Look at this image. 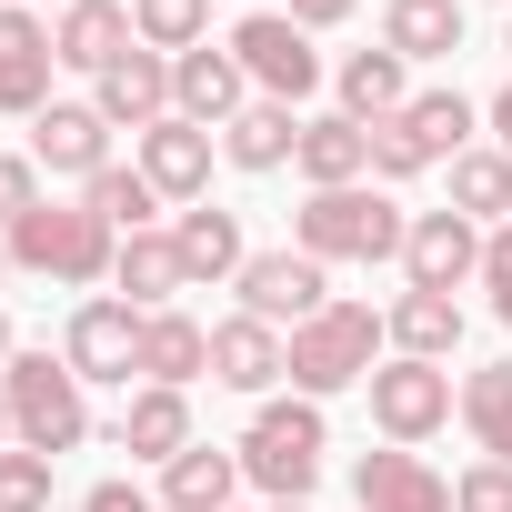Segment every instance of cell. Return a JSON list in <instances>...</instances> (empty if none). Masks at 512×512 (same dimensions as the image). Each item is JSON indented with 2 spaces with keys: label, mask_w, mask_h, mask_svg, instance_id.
<instances>
[{
  "label": "cell",
  "mask_w": 512,
  "mask_h": 512,
  "mask_svg": "<svg viewBox=\"0 0 512 512\" xmlns=\"http://www.w3.org/2000/svg\"><path fill=\"white\" fill-rule=\"evenodd\" d=\"M0 241H11V272H41V282H61V292H101L111 262H121V231H111L91 201H41V211H21Z\"/></svg>",
  "instance_id": "1"
},
{
  "label": "cell",
  "mask_w": 512,
  "mask_h": 512,
  "mask_svg": "<svg viewBox=\"0 0 512 512\" xmlns=\"http://www.w3.org/2000/svg\"><path fill=\"white\" fill-rule=\"evenodd\" d=\"M292 342V392L302 402H332V392H352V382H372L382 362H392V332H382V312L372 302H322L302 332H282Z\"/></svg>",
  "instance_id": "2"
},
{
  "label": "cell",
  "mask_w": 512,
  "mask_h": 512,
  "mask_svg": "<svg viewBox=\"0 0 512 512\" xmlns=\"http://www.w3.org/2000/svg\"><path fill=\"white\" fill-rule=\"evenodd\" d=\"M402 231H412V211L382 181H342L292 211V251H312V262H402Z\"/></svg>",
  "instance_id": "3"
},
{
  "label": "cell",
  "mask_w": 512,
  "mask_h": 512,
  "mask_svg": "<svg viewBox=\"0 0 512 512\" xmlns=\"http://www.w3.org/2000/svg\"><path fill=\"white\" fill-rule=\"evenodd\" d=\"M231 452H241V482H262L272 502H302V492L322 482V452H332V432H322V402H302V392H272L262 412H251V432H241Z\"/></svg>",
  "instance_id": "4"
},
{
  "label": "cell",
  "mask_w": 512,
  "mask_h": 512,
  "mask_svg": "<svg viewBox=\"0 0 512 512\" xmlns=\"http://www.w3.org/2000/svg\"><path fill=\"white\" fill-rule=\"evenodd\" d=\"M0 392H11V432L21 452H81L91 442V382L61 362V352H11V372H0Z\"/></svg>",
  "instance_id": "5"
},
{
  "label": "cell",
  "mask_w": 512,
  "mask_h": 512,
  "mask_svg": "<svg viewBox=\"0 0 512 512\" xmlns=\"http://www.w3.org/2000/svg\"><path fill=\"white\" fill-rule=\"evenodd\" d=\"M362 392H372V432H382V442H402V452H422V442L462 412V382H452L442 362H412V352H392Z\"/></svg>",
  "instance_id": "6"
},
{
  "label": "cell",
  "mask_w": 512,
  "mask_h": 512,
  "mask_svg": "<svg viewBox=\"0 0 512 512\" xmlns=\"http://www.w3.org/2000/svg\"><path fill=\"white\" fill-rule=\"evenodd\" d=\"M231 61L251 71V101H312L322 91V51H312V31L292 21V11H251V21H231Z\"/></svg>",
  "instance_id": "7"
},
{
  "label": "cell",
  "mask_w": 512,
  "mask_h": 512,
  "mask_svg": "<svg viewBox=\"0 0 512 512\" xmlns=\"http://www.w3.org/2000/svg\"><path fill=\"white\" fill-rule=\"evenodd\" d=\"M141 322L151 312H131L121 292H91V302H71V322H61V362L81 372V382H141Z\"/></svg>",
  "instance_id": "8"
},
{
  "label": "cell",
  "mask_w": 512,
  "mask_h": 512,
  "mask_svg": "<svg viewBox=\"0 0 512 512\" xmlns=\"http://www.w3.org/2000/svg\"><path fill=\"white\" fill-rule=\"evenodd\" d=\"M231 292H241V312H251V322L302 332V322L332 302V262H312V251H292V241H282V251H251Z\"/></svg>",
  "instance_id": "9"
},
{
  "label": "cell",
  "mask_w": 512,
  "mask_h": 512,
  "mask_svg": "<svg viewBox=\"0 0 512 512\" xmlns=\"http://www.w3.org/2000/svg\"><path fill=\"white\" fill-rule=\"evenodd\" d=\"M462 282H482V221L412 211V231H402V292H462Z\"/></svg>",
  "instance_id": "10"
},
{
  "label": "cell",
  "mask_w": 512,
  "mask_h": 512,
  "mask_svg": "<svg viewBox=\"0 0 512 512\" xmlns=\"http://www.w3.org/2000/svg\"><path fill=\"white\" fill-rule=\"evenodd\" d=\"M51 71H61V51H51V11H31V0H0V111L41 121V111H51Z\"/></svg>",
  "instance_id": "11"
},
{
  "label": "cell",
  "mask_w": 512,
  "mask_h": 512,
  "mask_svg": "<svg viewBox=\"0 0 512 512\" xmlns=\"http://www.w3.org/2000/svg\"><path fill=\"white\" fill-rule=\"evenodd\" d=\"M211 151H221V131H201V121H181V111H171V121H151V131L131 141L141 181H151L161 201H181V211H191V201H211Z\"/></svg>",
  "instance_id": "12"
},
{
  "label": "cell",
  "mask_w": 512,
  "mask_h": 512,
  "mask_svg": "<svg viewBox=\"0 0 512 512\" xmlns=\"http://www.w3.org/2000/svg\"><path fill=\"white\" fill-rule=\"evenodd\" d=\"M111 442L131 452V462H151V472H171L201 432H191V392H171V382H131L121 392V412H111Z\"/></svg>",
  "instance_id": "13"
},
{
  "label": "cell",
  "mask_w": 512,
  "mask_h": 512,
  "mask_svg": "<svg viewBox=\"0 0 512 512\" xmlns=\"http://www.w3.org/2000/svg\"><path fill=\"white\" fill-rule=\"evenodd\" d=\"M211 382L272 402V392L292 382V342H282L272 322H251V312H221V322H211Z\"/></svg>",
  "instance_id": "14"
},
{
  "label": "cell",
  "mask_w": 512,
  "mask_h": 512,
  "mask_svg": "<svg viewBox=\"0 0 512 512\" xmlns=\"http://www.w3.org/2000/svg\"><path fill=\"white\" fill-rule=\"evenodd\" d=\"M171 111L201 121V131H231V121L251 111V71L231 61V41H201V51L171 61Z\"/></svg>",
  "instance_id": "15"
},
{
  "label": "cell",
  "mask_w": 512,
  "mask_h": 512,
  "mask_svg": "<svg viewBox=\"0 0 512 512\" xmlns=\"http://www.w3.org/2000/svg\"><path fill=\"white\" fill-rule=\"evenodd\" d=\"M31 161H41L51 181H81V191H91V181L111 171V121H101L91 101H51V111L31 121Z\"/></svg>",
  "instance_id": "16"
},
{
  "label": "cell",
  "mask_w": 512,
  "mask_h": 512,
  "mask_svg": "<svg viewBox=\"0 0 512 512\" xmlns=\"http://www.w3.org/2000/svg\"><path fill=\"white\" fill-rule=\"evenodd\" d=\"M91 111H101L111 131H131V141H141L151 121H171V61L131 41V51H121V61H111V71L91 81Z\"/></svg>",
  "instance_id": "17"
},
{
  "label": "cell",
  "mask_w": 512,
  "mask_h": 512,
  "mask_svg": "<svg viewBox=\"0 0 512 512\" xmlns=\"http://www.w3.org/2000/svg\"><path fill=\"white\" fill-rule=\"evenodd\" d=\"M352 502H362V512H452V482H442L422 452L382 442V452L352 462Z\"/></svg>",
  "instance_id": "18"
},
{
  "label": "cell",
  "mask_w": 512,
  "mask_h": 512,
  "mask_svg": "<svg viewBox=\"0 0 512 512\" xmlns=\"http://www.w3.org/2000/svg\"><path fill=\"white\" fill-rule=\"evenodd\" d=\"M171 241H181V272H191V292H201V282H241V262H251L241 211H221V201H191V211H171Z\"/></svg>",
  "instance_id": "19"
},
{
  "label": "cell",
  "mask_w": 512,
  "mask_h": 512,
  "mask_svg": "<svg viewBox=\"0 0 512 512\" xmlns=\"http://www.w3.org/2000/svg\"><path fill=\"white\" fill-rule=\"evenodd\" d=\"M51 51H61V71L101 81V71L131 51V0H71V11L51 21Z\"/></svg>",
  "instance_id": "20"
},
{
  "label": "cell",
  "mask_w": 512,
  "mask_h": 512,
  "mask_svg": "<svg viewBox=\"0 0 512 512\" xmlns=\"http://www.w3.org/2000/svg\"><path fill=\"white\" fill-rule=\"evenodd\" d=\"M292 171H302L312 191L372 181V131H362L352 111H312V121H302V151H292Z\"/></svg>",
  "instance_id": "21"
},
{
  "label": "cell",
  "mask_w": 512,
  "mask_h": 512,
  "mask_svg": "<svg viewBox=\"0 0 512 512\" xmlns=\"http://www.w3.org/2000/svg\"><path fill=\"white\" fill-rule=\"evenodd\" d=\"M111 282H121V302H131V312H171V302L191 292L181 241H171V231H131V241H121V262H111Z\"/></svg>",
  "instance_id": "22"
},
{
  "label": "cell",
  "mask_w": 512,
  "mask_h": 512,
  "mask_svg": "<svg viewBox=\"0 0 512 512\" xmlns=\"http://www.w3.org/2000/svg\"><path fill=\"white\" fill-rule=\"evenodd\" d=\"M332 91H342V111L372 131V121H392V111L412 101V61H402V51H382V41H372V51H342Z\"/></svg>",
  "instance_id": "23"
},
{
  "label": "cell",
  "mask_w": 512,
  "mask_h": 512,
  "mask_svg": "<svg viewBox=\"0 0 512 512\" xmlns=\"http://www.w3.org/2000/svg\"><path fill=\"white\" fill-rule=\"evenodd\" d=\"M201 372H211V322H191L181 302H171V312H151V322H141V382L191 392Z\"/></svg>",
  "instance_id": "24"
},
{
  "label": "cell",
  "mask_w": 512,
  "mask_h": 512,
  "mask_svg": "<svg viewBox=\"0 0 512 512\" xmlns=\"http://www.w3.org/2000/svg\"><path fill=\"white\" fill-rule=\"evenodd\" d=\"M292 151H302V111H292V101H251V111L221 131V161L251 171V181H262V171H292Z\"/></svg>",
  "instance_id": "25"
},
{
  "label": "cell",
  "mask_w": 512,
  "mask_h": 512,
  "mask_svg": "<svg viewBox=\"0 0 512 512\" xmlns=\"http://www.w3.org/2000/svg\"><path fill=\"white\" fill-rule=\"evenodd\" d=\"M382 332H392V352H412V362H452V352H462V302H452V292H402V302L382 312Z\"/></svg>",
  "instance_id": "26"
},
{
  "label": "cell",
  "mask_w": 512,
  "mask_h": 512,
  "mask_svg": "<svg viewBox=\"0 0 512 512\" xmlns=\"http://www.w3.org/2000/svg\"><path fill=\"white\" fill-rule=\"evenodd\" d=\"M231 492H241V452H221V442H191L161 472V512H231Z\"/></svg>",
  "instance_id": "27"
},
{
  "label": "cell",
  "mask_w": 512,
  "mask_h": 512,
  "mask_svg": "<svg viewBox=\"0 0 512 512\" xmlns=\"http://www.w3.org/2000/svg\"><path fill=\"white\" fill-rule=\"evenodd\" d=\"M382 51H402V61H452V51H462V0H392V11H382Z\"/></svg>",
  "instance_id": "28"
},
{
  "label": "cell",
  "mask_w": 512,
  "mask_h": 512,
  "mask_svg": "<svg viewBox=\"0 0 512 512\" xmlns=\"http://www.w3.org/2000/svg\"><path fill=\"white\" fill-rule=\"evenodd\" d=\"M402 131H412L432 161H462V151L482 141V111H472V101L442 81V91H412V101H402Z\"/></svg>",
  "instance_id": "29"
},
{
  "label": "cell",
  "mask_w": 512,
  "mask_h": 512,
  "mask_svg": "<svg viewBox=\"0 0 512 512\" xmlns=\"http://www.w3.org/2000/svg\"><path fill=\"white\" fill-rule=\"evenodd\" d=\"M452 211L482 221V231L512 221V151H502V141H472V151L452 161Z\"/></svg>",
  "instance_id": "30"
},
{
  "label": "cell",
  "mask_w": 512,
  "mask_h": 512,
  "mask_svg": "<svg viewBox=\"0 0 512 512\" xmlns=\"http://www.w3.org/2000/svg\"><path fill=\"white\" fill-rule=\"evenodd\" d=\"M462 432L482 442V462H512V362L462 372Z\"/></svg>",
  "instance_id": "31"
},
{
  "label": "cell",
  "mask_w": 512,
  "mask_h": 512,
  "mask_svg": "<svg viewBox=\"0 0 512 512\" xmlns=\"http://www.w3.org/2000/svg\"><path fill=\"white\" fill-rule=\"evenodd\" d=\"M131 41L161 51V61L201 51V41H211V0H131Z\"/></svg>",
  "instance_id": "32"
},
{
  "label": "cell",
  "mask_w": 512,
  "mask_h": 512,
  "mask_svg": "<svg viewBox=\"0 0 512 512\" xmlns=\"http://www.w3.org/2000/svg\"><path fill=\"white\" fill-rule=\"evenodd\" d=\"M81 201H91V211H101V221H111L121 241H131V231H161V191L141 181V161H111V171H101V181H91Z\"/></svg>",
  "instance_id": "33"
},
{
  "label": "cell",
  "mask_w": 512,
  "mask_h": 512,
  "mask_svg": "<svg viewBox=\"0 0 512 512\" xmlns=\"http://www.w3.org/2000/svg\"><path fill=\"white\" fill-rule=\"evenodd\" d=\"M0 512H51V452H0Z\"/></svg>",
  "instance_id": "34"
},
{
  "label": "cell",
  "mask_w": 512,
  "mask_h": 512,
  "mask_svg": "<svg viewBox=\"0 0 512 512\" xmlns=\"http://www.w3.org/2000/svg\"><path fill=\"white\" fill-rule=\"evenodd\" d=\"M412 171H432V151L402 131V111H392V121H372V181L392 191V181H412Z\"/></svg>",
  "instance_id": "35"
},
{
  "label": "cell",
  "mask_w": 512,
  "mask_h": 512,
  "mask_svg": "<svg viewBox=\"0 0 512 512\" xmlns=\"http://www.w3.org/2000/svg\"><path fill=\"white\" fill-rule=\"evenodd\" d=\"M452 512H512V462H472V472H452Z\"/></svg>",
  "instance_id": "36"
},
{
  "label": "cell",
  "mask_w": 512,
  "mask_h": 512,
  "mask_svg": "<svg viewBox=\"0 0 512 512\" xmlns=\"http://www.w3.org/2000/svg\"><path fill=\"white\" fill-rule=\"evenodd\" d=\"M41 201H51V191H41V161H31V151H0V231H11L21 211H41Z\"/></svg>",
  "instance_id": "37"
},
{
  "label": "cell",
  "mask_w": 512,
  "mask_h": 512,
  "mask_svg": "<svg viewBox=\"0 0 512 512\" xmlns=\"http://www.w3.org/2000/svg\"><path fill=\"white\" fill-rule=\"evenodd\" d=\"M482 292H492V322L512 332V221L482 231Z\"/></svg>",
  "instance_id": "38"
},
{
  "label": "cell",
  "mask_w": 512,
  "mask_h": 512,
  "mask_svg": "<svg viewBox=\"0 0 512 512\" xmlns=\"http://www.w3.org/2000/svg\"><path fill=\"white\" fill-rule=\"evenodd\" d=\"M81 512H161V492H141V482H121V472H111V482H91V492H81Z\"/></svg>",
  "instance_id": "39"
},
{
  "label": "cell",
  "mask_w": 512,
  "mask_h": 512,
  "mask_svg": "<svg viewBox=\"0 0 512 512\" xmlns=\"http://www.w3.org/2000/svg\"><path fill=\"white\" fill-rule=\"evenodd\" d=\"M352 11H362V0H292V21H302V31H312V41H322V31H342V21H352Z\"/></svg>",
  "instance_id": "40"
},
{
  "label": "cell",
  "mask_w": 512,
  "mask_h": 512,
  "mask_svg": "<svg viewBox=\"0 0 512 512\" xmlns=\"http://www.w3.org/2000/svg\"><path fill=\"white\" fill-rule=\"evenodd\" d=\"M482 121H492V141H502V151H512V81H502V91H492V101H482Z\"/></svg>",
  "instance_id": "41"
},
{
  "label": "cell",
  "mask_w": 512,
  "mask_h": 512,
  "mask_svg": "<svg viewBox=\"0 0 512 512\" xmlns=\"http://www.w3.org/2000/svg\"><path fill=\"white\" fill-rule=\"evenodd\" d=\"M11 352H21V332H11V312H0V372H11Z\"/></svg>",
  "instance_id": "42"
},
{
  "label": "cell",
  "mask_w": 512,
  "mask_h": 512,
  "mask_svg": "<svg viewBox=\"0 0 512 512\" xmlns=\"http://www.w3.org/2000/svg\"><path fill=\"white\" fill-rule=\"evenodd\" d=\"M11 442H21V432H11V392H0V452H11Z\"/></svg>",
  "instance_id": "43"
},
{
  "label": "cell",
  "mask_w": 512,
  "mask_h": 512,
  "mask_svg": "<svg viewBox=\"0 0 512 512\" xmlns=\"http://www.w3.org/2000/svg\"><path fill=\"white\" fill-rule=\"evenodd\" d=\"M0 292H11V241H0Z\"/></svg>",
  "instance_id": "44"
},
{
  "label": "cell",
  "mask_w": 512,
  "mask_h": 512,
  "mask_svg": "<svg viewBox=\"0 0 512 512\" xmlns=\"http://www.w3.org/2000/svg\"><path fill=\"white\" fill-rule=\"evenodd\" d=\"M41 11H51V21H61V11H71V0H41Z\"/></svg>",
  "instance_id": "45"
},
{
  "label": "cell",
  "mask_w": 512,
  "mask_h": 512,
  "mask_svg": "<svg viewBox=\"0 0 512 512\" xmlns=\"http://www.w3.org/2000/svg\"><path fill=\"white\" fill-rule=\"evenodd\" d=\"M272 512H302V502H272Z\"/></svg>",
  "instance_id": "46"
},
{
  "label": "cell",
  "mask_w": 512,
  "mask_h": 512,
  "mask_svg": "<svg viewBox=\"0 0 512 512\" xmlns=\"http://www.w3.org/2000/svg\"><path fill=\"white\" fill-rule=\"evenodd\" d=\"M502 51H512V21H502Z\"/></svg>",
  "instance_id": "47"
},
{
  "label": "cell",
  "mask_w": 512,
  "mask_h": 512,
  "mask_svg": "<svg viewBox=\"0 0 512 512\" xmlns=\"http://www.w3.org/2000/svg\"><path fill=\"white\" fill-rule=\"evenodd\" d=\"M502 11H512V0H502Z\"/></svg>",
  "instance_id": "48"
}]
</instances>
